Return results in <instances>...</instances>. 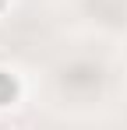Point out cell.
<instances>
[{
	"label": "cell",
	"mask_w": 127,
	"mask_h": 130,
	"mask_svg": "<svg viewBox=\"0 0 127 130\" xmlns=\"http://www.w3.org/2000/svg\"><path fill=\"white\" fill-rule=\"evenodd\" d=\"M18 99H21V81H18V74L7 70V67H0V109L14 106Z\"/></svg>",
	"instance_id": "6da1fadb"
},
{
	"label": "cell",
	"mask_w": 127,
	"mask_h": 130,
	"mask_svg": "<svg viewBox=\"0 0 127 130\" xmlns=\"http://www.w3.org/2000/svg\"><path fill=\"white\" fill-rule=\"evenodd\" d=\"M7 7H11V0H0V14H4V11H7Z\"/></svg>",
	"instance_id": "7a4b0ae2"
}]
</instances>
